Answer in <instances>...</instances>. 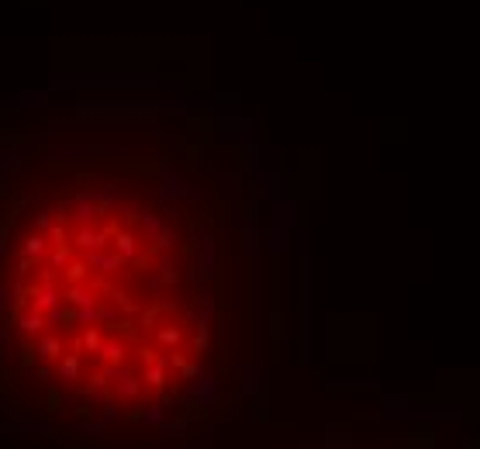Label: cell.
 Listing matches in <instances>:
<instances>
[{"label":"cell","instance_id":"cell-1","mask_svg":"<svg viewBox=\"0 0 480 449\" xmlns=\"http://www.w3.org/2000/svg\"><path fill=\"white\" fill-rule=\"evenodd\" d=\"M0 346L48 408L111 418L173 405L207 360L190 235L145 187H45L0 239Z\"/></svg>","mask_w":480,"mask_h":449}]
</instances>
